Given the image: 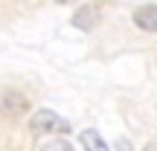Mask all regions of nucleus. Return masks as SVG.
I'll use <instances>...</instances> for the list:
<instances>
[{
    "instance_id": "423d86ee",
    "label": "nucleus",
    "mask_w": 157,
    "mask_h": 151,
    "mask_svg": "<svg viewBox=\"0 0 157 151\" xmlns=\"http://www.w3.org/2000/svg\"><path fill=\"white\" fill-rule=\"evenodd\" d=\"M41 151H73V145H70L67 140H50V142H44V145H41Z\"/></svg>"
},
{
    "instance_id": "f257e3e1",
    "label": "nucleus",
    "mask_w": 157,
    "mask_h": 151,
    "mask_svg": "<svg viewBox=\"0 0 157 151\" xmlns=\"http://www.w3.org/2000/svg\"><path fill=\"white\" fill-rule=\"evenodd\" d=\"M29 131L38 134V137L41 134H64V131H70V125L64 122L56 111H38L29 119Z\"/></svg>"
},
{
    "instance_id": "6e6552de",
    "label": "nucleus",
    "mask_w": 157,
    "mask_h": 151,
    "mask_svg": "<svg viewBox=\"0 0 157 151\" xmlns=\"http://www.w3.org/2000/svg\"><path fill=\"white\" fill-rule=\"evenodd\" d=\"M146 151H157V148H154V145H148V148H146Z\"/></svg>"
},
{
    "instance_id": "20e7f679",
    "label": "nucleus",
    "mask_w": 157,
    "mask_h": 151,
    "mask_svg": "<svg viewBox=\"0 0 157 151\" xmlns=\"http://www.w3.org/2000/svg\"><path fill=\"white\" fill-rule=\"evenodd\" d=\"M78 140H82L84 151H111V148H108V142L99 137V131H93V128H84L82 134H78Z\"/></svg>"
},
{
    "instance_id": "0eeeda50",
    "label": "nucleus",
    "mask_w": 157,
    "mask_h": 151,
    "mask_svg": "<svg viewBox=\"0 0 157 151\" xmlns=\"http://www.w3.org/2000/svg\"><path fill=\"white\" fill-rule=\"evenodd\" d=\"M117 148H119V151H131V145H128L125 140H119V142H117Z\"/></svg>"
},
{
    "instance_id": "7ed1b4c3",
    "label": "nucleus",
    "mask_w": 157,
    "mask_h": 151,
    "mask_svg": "<svg viewBox=\"0 0 157 151\" xmlns=\"http://www.w3.org/2000/svg\"><path fill=\"white\" fill-rule=\"evenodd\" d=\"M134 23L143 32H157V3L140 6V9L134 12Z\"/></svg>"
},
{
    "instance_id": "39448f33",
    "label": "nucleus",
    "mask_w": 157,
    "mask_h": 151,
    "mask_svg": "<svg viewBox=\"0 0 157 151\" xmlns=\"http://www.w3.org/2000/svg\"><path fill=\"white\" fill-rule=\"evenodd\" d=\"M23 108H26V99L21 93H6L3 96V111L6 113H21Z\"/></svg>"
},
{
    "instance_id": "f03ea898",
    "label": "nucleus",
    "mask_w": 157,
    "mask_h": 151,
    "mask_svg": "<svg viewBox=\"0 0 157 151\" xmlns=\"http://www.w3.org/2000/svg\"><path fill=\"white\" fill-rule=\"evenodd\" d=\"M99 21H102V3H87V6H82V9L73 15V26L82 29V32L96 29Z\"/></svg>"
}]
</instances>
